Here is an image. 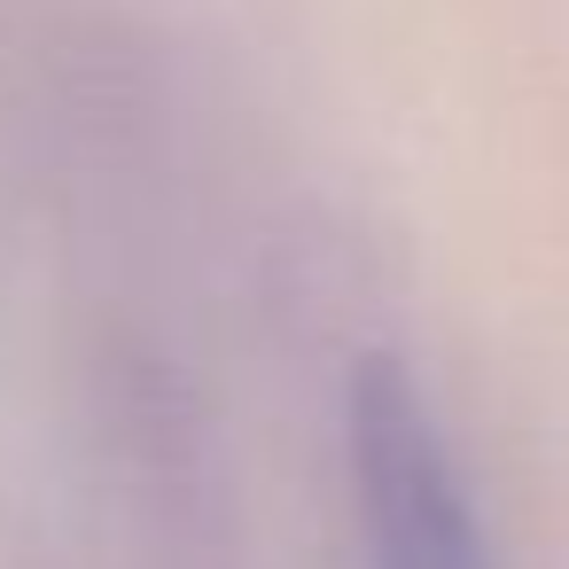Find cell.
I'll list each match as a JSON object with an SVG mask.
<instances>
[{"label": "cell", "instance_id": "6da1fadb", "mask_svg": "<svg viewBox=\"0 0 569 569\" xmlns=\"http://www.w3.org/2000/svg\"><path fill=\"white\" fill-rule=\"evenodd\" d=\"M343 476L359 569H499L445 413L398 359H367L343 398Z\"/></svg>", "mask_w": 569, "mask_h": 569}]
</instances>
